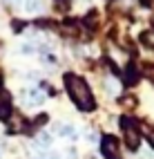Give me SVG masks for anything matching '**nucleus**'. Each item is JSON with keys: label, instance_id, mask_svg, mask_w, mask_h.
Returning a JSON list of instances; mask_svg holds the SVG:
<instances>
[{"label": "nucleus", "instance_id": "nucleus-1", "mask_svg": "<svg viewBox=\"0 0 154 159\" xmlns=\"http://www.w3.org/2000/svg\"><path fill=\"white\" fill-rule=\"evenodd\" d=\"M65 88L69 92L71 101H74L80 110H85V112L94 110V97H92L87 83L80 76H76V74H67V76H65Z\"/></svg>", "mask_w": 154, "mask_h": 159}, {"label": "nucleus", "instance_id": "nucleus-2", "mask_svg": "<svg viewBox=\"0 0 154 159\" xmlns=\"http://www.w3.org/2000/svg\"><path fill=\"white\" fill-rule=\"evenodd\" d=\"M121 125L123 130H125V143L132 148V150H136L139 143H141V137H139V125L132 121V119H121Z\"/></svg>", "mask_w": 154, "mask_h": 159}, {"label": "nucleus", "instance_id": "nucleus-3", "mask_svg": "<svg viewBox=\"0 0 154 159\" xmlns=\"http://www.w3.org/2000/svg\"><path fill=\"white\" fill-rule=\"evenodd\" d=\"M101 152H103V157H105V159H121L116 137H112V134H105V137H103V141H101Z\"/></svg>", "mask_w": 154, "mask_h": 159}, {"label": "nucleus", "instance_id": "nucleus-4", "mask_svg": "<svg viewBox=\"0 0 154 159\" xmlns=\"http://www.w3.org/2000/svg\"><path fill=\"white\" fill-rule=\"evenodd\" d=\"M11 112V103H9V94L0 90V119H7Z\"/></svg>", "mask_w": 154, "mask_h": 159}, {"label": "nucleus", "instance_id": "nucleus-5", "mask_svg": "<svg viewBox=\"0 0 154 159\" xmlns=\"http://www.w3.org/2000/svg\"><path fill=\"white\" fill-rule=\"evenodd\" d=\"M27 99H29V103L40 105V103H43V99H45V94L40 92V90H29V92H27Z\"/></svg>", "mask_w": 154, "mask_h": 159}, {"label": "nucleus", "instance_id": "nucleus-6", "mask_svg": "<svg viewBox=\"0 0 154 159\" xmlns=\"http://www.w3.org/2000/svg\"><path fill=\"white\" fill-rule=\"evenodd\" d=\"M25 7L29 14H38L43 9V0H25Z\"/></svg>", "mask_w": 154, "mask_h": 159}, {"label": "nucleus", "instance_id": "nucleus-7", "mask_svg": "<svg viewBox=\"0 0 154 159\" xmlns=\"http://www.w3.org/2000/svg\"><path fill=\"white\" fill-rule=\"evenodd\" d=\"M51 143V134L49 132H40L38 139H36V148H47Z\"/></svg>", "mask_w": 154, "mask_h": 159}, {"label": "nucleus", "instance_id": "nucleus-8", "mask_svg": "<svg viewBox=\"0 0 154 159\" xmlns=\"http://www.w3.org/2000/svg\"><path fill=\"white\" fill-rule=\"evenodd\" d=\"M60 134L67 137V139H76V130H74V125H63V128H60Z\"/></svg>", "mask_w": 154, "mask_h": 159}, {"label": "nucleus", "instance_id": "nucleus-9", "mask_svg": "<svg viewBox=\"0 0 154 159\" xmlns=\"http://www.w3.org/2000/svg\"><path fill=\"white\" fill-rule=\"evenodd\" d=\"M141 40L145 45H150V47H154V31H145V34L141 36Z\"/></svg>", "mask_w": 154, "mask_h": 159}, {"label": "nucleus", "instance_id": "nucleus-10", "mask_svg": "<svg viewBox=\"0 0 154 159\" xmlns=\"http://www.w3.org/2000/svg\"><path fill=\"white\" fill-rule=\"evenodd\" d=\"M45 159H60V157H58V152H49V155H45Z\"/></svg>", "mask_w": 154, "mask_h": 159}, {"label": "nucleus", "instance_id": "nucleus-11", "mask_svg": "<svg viewBox=\"0 0 154 159\" xmlns=\"http://www.w3.org/2000/svg\"><path fill=\"white\" fill-rule=\"evenodd\" d=\"M11 2H20V0H11Z\"/></svg>", "mask_w": 154, "mask_h": 159}]
</instances>
